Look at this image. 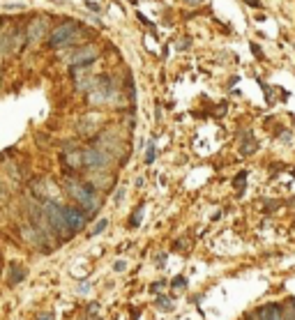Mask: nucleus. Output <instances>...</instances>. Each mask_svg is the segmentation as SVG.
Instances as JSON below:
<instances>
[{
  "label": "nucleus",
  "instance_id": "1",
  "mask_svg": "<svg viewBox=\"0 0 295 320\" xmlns=\"http://www.w3.org/2000/svg\"><path fill=\"white\" fill-rule=\"evenodd\" d=\"M65 191L69 194V198H74V203H76V208H81L86 214H92L97 212V196H95V189H92L90 185H86V182H78V180H65Z\"/></svg>",
  "mask_w": 295,
  "mask_h": 320
},
{
  "label": "nucleus",
  "instance_id": "2",
  "mask_svg": "<svg viewBox=\"0 0 295 320\" xmlns=\"http://www.w3.org/2000/svg\"><path fill=\"white\" fill-rule=\"evenodd\" d=\"M81 35V24L76 19H67V21H60L53 30L49 33V49H62L69 47L74 39Z\"/></svg>",
  "mask_w": 295,
  "mask_h": 320
},
{
  "label": "nucleus",
  "instance_id": "3",
  "mask_svg": "<svg viewBox=\"0 0 295 320\" xmlns=\"http://www.w3.org/2000/svg\"><path fill=\"white\" fill-rule=\"evenodd\" d=\"M44 219L49 228L60 237H69L67 231V219H65V205L55 203V200H46L44 203Z\"/></svg>",
  "mask_w": 295,
  "mask_h": 320
},
{
  "label": "nucleus",
  "instance_id": "4",
  "mask_svg": "<svg viewBox=\"0 0 295 320\" xmlns=\"http://www.w3.org/2000/svg\"><path fill=\"white\" fill-rule=\"evenodd\" d=\"M115 95V85L111 81V76L99 74L95 81H92V88H90V102L92 104H104L111 102Z\"/></svg>",
  "mask_w": 295,
  "mask_h": 320
},
{
  "label": "nucleus",
  "instance_id": "5",
  "mask_svg": "<svg viewBox=\"0 0 295 320\" xmlns=\"http://www.w3.org/2000/svg\"><path fill=\"white\" fill-rule=\"evenodd\" d=\"M81 162L83 168H92V171H101L109 166V154L101 148H83L81 150Z\"/></svg>",
  "mask_w": 295,
  "mask_h": 320
},
{
  "label": "nucleus",
  "instance_id": "6",
  "mask_svg": "<svg viewBox=\"0 0 295 320\" xmlns=\"http://www.w3.org/2000/svg\"><path fill=\"white\" fill-rule=\"evenodd\" d=\"M65 219H67V231L69 235H76L86 228L88 223V214L81 208H74V205H65Z\"/></svg>",
  "mask_w": 295,
  "mask_h": 320
},
{
  "label": "nucleus",
  "instance_id": "7",
  "mask_svg": "<svg viewBox=\"0 0 295 320\" xmlns=\"http://www.w3.org/2000/svg\"><path fill=\"white\" fill-rule=\"evenodd\" d=\"M97 47H92V44H86V47H81V49H76L74 51V56H72V67L74 70H78V67H88V65H92V62L97 60Z\"/></svg>",
  "mask_w": 295,
  "mask_h": 320
},
{
  "label": "nucleus",
  "instance_id": "8",
  "mask_svg": "<svg viewBox=\"0 0 295 320\" xmlns=\"http://www.w3.org/2000/svg\"><path fill=\"white\" fill-rule=\"evenodd\" d=\"M281 306L279 304H267L265 309L258 311V320H281Z\"/></svg>",
  "mask_w": 295,
  "mask_h": 320
},
{
  "label": "nucleus",
  "instance_id": "9",
  "mask_svg": "<svg viewBox=\"0 0 295 320\" xmlns=\"http://www.w3.org/2000/svg\"><path fill=\"white\" fill-rule=\"evenodd\" d=\"M26 279V267H18L16 263L9 265V286H16Z\"/></svg>",
  "mask_w": 295,
  "mask_h": 320
},
{
  "label": "nucleus",
  "instance_id": "10",
  "mask_svg": "<svg viewBox=\"0 0 295 320\" xmlns=\"http://www.w3.org/2000/svg\"><path fill=\"white\" fill-rule=\"evenodd\" d=\"M155 157H157V145H155V141H148V148H145V164L150 166V164H155Z\"/></svg>",
  "mask_w": 295,
  "mask_h": 320
},
{
  "label": "nucleus",
  "instance_id": "11",
  "mask_svg": "<svg viewBox=\"0 0 295 320\" xmlns=\"http://www.w3.org/2000/svg\"><path fill=\"white\" fill-rule=\"evenodd\" d=\"M141 214H143V203L138 205V208L134 210V214L129 217V228H138V226H141Z\"/></svg>",
  "mask_w": 295,
  "mask_h": 320
},
{
  "label": "nucleus",
  "instance_id": "12",
  "mask_svg": "<svg viewBox=\"0 0 295 320\" xmlns=\"http://www.w3.org/2000/svg\"><path fill=\"white\" fill-rule=\"evenodd\" d=\"M106 226H109V219H99V221L92 226V231H90V237H95V235H101V233L106 231Z\"/></svg>",
  "mask_w": 295,
  "mask_h": 320
},
{
  "label": "nucleus",
  "instance_id": "13",
  "mask_svg": "<svg viewBox=\"0 0 295 320\" xmlns=\"http://www.w3.org/2000/svg\"><path fill=\"white\" fill-rule=\"evenodd\" d=\"M244 180H247V173L242 171L238 177H235V189H238V191H242V189H244Z\"/></svg>",
  "mask_w": 295,
  "mask_h": 320
},
{
  "label": "nucleus",
  "instance_id": "14",
  "mask_svg": "<svg viewBox=\"0 0 295 320\" xmlns=\"http://www.w3.org/2000/svg\"><path fill=\"white\" fill-rule=\"evenodd\" d=\"M157 306H161V309H171V306H173V302L168 300V297H157Z\"/></svg>",
  "mask_w": 295,
  "mask_h": 320
},
{
  "label": "nucleus",
  "instance_id": "15",
  "mask_svg": "<svg viewBox=\"0 0 295 320\" xmlns=\"http://www.w3.org/2000/svg\"><path fill=\"white\" fill-rule=\"evenodd\" d=\"M122 196H124V189H122V187H120V189H118V191H115V196H113L115 205H118V203H122Z\"/></svg>",
  "mask_w": 295,
  "mask_h": 320
},
{
  "label": "nucleus",
  "instance_id": "16",
  "mask_svg": "<svg viewBox=\"0 0 295 320\" xmlns=\"http://www.w3.org/2000/svg\"><path fill=\"white\" fill-rule=\"evenodd\" d=\"M182 286H187V281H184V279H182V277L173 279V288H182Z\"/></svg>",
  "mask_w": 295,
  "mask_h": 320
},
{
  "label": "nucleus",
  "instance_id": "17",
  "mask_svg": "<svg viewBox=\"0 0 295 320\" xmlns=\"http://www.w3.org/2000/svg\"><path fill=\"white\" fill-rule=\"evenodd\" d=\"M86 7H88V10H92V12H99V5L92 3V0H86Z\"/></svg>",
  "mask_w": 295,
  "mask_h": 320
},
{
  "label": "nucleus",
  "instance_id": "18",
  "mask_svg": "<svg viewBox=\"0 0 295 320\" xmlns=\"http://www.w3.org/2000/svg\"><path fill=\"white\" fill-rule=\"evenodd\" d=\"M124 267H127V263H124V260H118V263L113 265V269H115V272H122Z\"/></svg>",
  "mask_w": 295,
  "mask_h": 320
},
{
  "label": "nucleus",
  "instance_id": "19",
  "mask_svg": "<svg viewBox=\"0 0 295 320\" xmlns=\"http://www.w3.org/2000/svg\"><path fill=\"white\" fill-rule=\"evenodd\" d=\"M281 320H295V311H286V313L281 315Z\"/></svg>",
  "mask_w": 295,
  "mask_h": 320
},
{
  "label": "nucleus",
  "instance_id": "20",
  "mask_svg": "<svg viewBox=\"0 0 295 320\" xmlns=\"http://www.w3.org/2000/svg\"><path fill=\"white\" fill-rule=\"evenodd\" d=\"M244 3H247V5H251V7H261V3H258V0H244Z\"/></svg>",
  "mask_w": 295,
  "mask_h": 320
},
{
  "label": "nucleus",
  "instance_id": "21",
  "mask_svg": "<svg viewBox=\"0 0 295 320\" xmlns=\"http://www.w3.org/2000/svg\"><path fill=\"white\" fill-rule=\"evenodd\" d=\"M37 320H53V313H44V315H39Z\"/></svg>",
  "mask_w": 295,
  "mask_h": 320
},
{
  "label": "nucleus",
  "instance_id": "22",
  "mask_svg": "<svg viewBox=\"0 0 295 320\" xmlns=\"http://www.w3.org/2000/svg\"><path fill=\"white\" fill-rule=\"evenodd\" d=\"M184 3H189V5H198V3H203V0H184Z\"/></svg>",
  "mask_w": 295,
  "mask_h": 320
},
{
  "label": "nucleus",
  "instance_id": "23",
  "mask_svg": "<svg viewBox=\"0 0 295 320\" xmlns=\"http://www.w3.org/2000/svg\"><path fill=\"white\" fill-rule=\"evenodd\" d=\"M129 3H132V5H136V3H138V0H129Z\"/></svg>",
  "mask_w": 295,
  "mask_h": 320
},
{
  "label": "nucleus",
  "instance_id": "24",
  "mask_svg": "<svg viewBox=\"0 0 295 320\" xmlns=\"http://www.w3.org/2000/svg\"><path fill=\"white\" fill-rule=\"evenodd\" d=\"M293 304H295V300H293Z\"/></svg>",
  "mask_w": 295,
  "mask_h": 320
}]
</instances>
